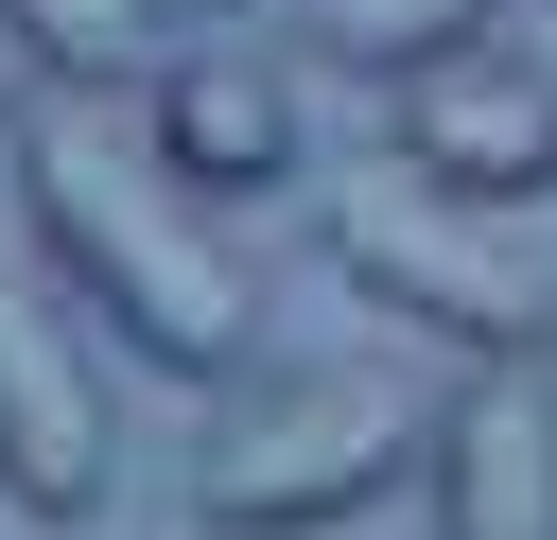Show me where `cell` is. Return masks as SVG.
<instances>
[{
    "label": "cell",
    "instance_id": "cell-1",
    "mask_svg": "<svg viewBox=\"0 0 557 540\" xmlns=\"http://www.w3.org/2000/svg\"><path fill=\"white\" fill-rule=\"evenodd\" d=\"M17 209H35L52 296H87V314L122 331V366H174V383H226V366H244L261 296H244V261H226L209 192H174V174H157V139L122 157L104 122H35Z\"/></svg>",
    "mask_w": 557,
    "mask_h": 540
},
{
    "label": "cell",
    "instance_id": "cell-2",
    "mask_svg": "<svg viewBox=\"0 0 557 540\" xmlns=\"http://www.w3.org/2000/svg\"><path fill=\"white\" fill-rule=\"evenodd\" d=\"M418 418H435V401H418L400 366H261V383L191 435V523H209V540H313V523H348V505L400 488Z\"/></svg>",
    "mask_w": 557,
    "mask_h": 540
},
{
    "label": "cell",
    "instance_id": "cell-3",
    "mask_svg": "<svg viewBox=\"0 0 557 540\" xmlns=\"http://www.w3.org/2000/svg\"><path fill=\"white\" fill-rule=\"evenodd\" d=\"M331 279L383 296V314H400L418 348H453V366L557 348V296H540V261H522V226L470 209V192H435V174H400V157H366V174L331 192Z\"/></svg>",
    "mask_w": 557,
    "mask_h": 540
},
{
    "label": "cell",
    "instance_id": "cell-4",
    "mask_svg": "<svg viewBox=\"0 0 557 540\" xmlns=\"http://www.w3.org/2000/svg\"><path fill=\"white\" fill-rule=\"evenodd\" d=\"M418 505L435 540H557V366H453L418 418Z\"/></svg>",
    "mask_w": 557,
    "mask_h": 540
},
{
    "label": "cell",
    "instance_id": "cell-5",
    "mask_svg": "<svg viewBox=\"0 0 557 540\" xmlns=\"http://www.w3.org/2000/svg\"><path fill=\"white\" fill-rule=\"evenodd\" d=\"M139 139H157V174H174V192H209V209H244V192H296V174H313V122H296V87H278L244 35L157 52Z\"/></svg>",
    "mask_w": 557,
    "mask_h": 540
},
{
    "label": "cell",
    "instance_id": "cell-6",
    "mask_svg": "<svg viewBox=\"0 0 557 540\" xmlns=\"http://www.w3.org/2000/svg\"><path fill=\"white\" fill-rule=\"evenodd\" d=\"M400 174H435V192H470V209H540L557 192V87L487 35V52H435V70H400V139H383Z\"/></svg>",
    "mask_w": 557,
    "mask_h": 540
},
{
    "label": "cell",
    "instance_id": "cell-7",
    "mask_svg": "<svg viewBox=\"0 0 557 540\" xmlns=\"http://www.w3.org/2000/svg\"><path fill=\"white\" fill-rule=\"evenodd\" d=\"M0 505L17 523H87L104 505V383L52 314V279L0 261Z\"/></svg>",
    "mask_w": 557,
    "mask_h": 540
},
{
    "label": "cell",
    "instance_id": "cell-8",
    "mask_svg": "<svg viewBox=\"0 0 557 540\" xmlns=\"http://www.w3.org/2000/svg\"><path fill=\"white\" fill-rule=\"evenodd\" d=\"M505 35V0H313V52L331 70H435V52H487Z\"/></svg>",
    "mask_w": 557,
    "mask_h": 540
},
{
    "label": "cell",
    "instance_id": "cell-9",
    "mask_svg": "<svg viewBox=\"0 0 557 540\" xmlns=\"http://www.w3.org/2000/svg\"><path fill=\"white\" fill-rule=\"evenodd\" d=\"M0 17H17V52H35L52 87H122V70L174 35L157 0H0Z\"/></svg>",
    "mask_w": 557,
    "mask_h": 540
},
{
    "label": "cell",
    "instance_id": "cell-10",
    "mask_svg": "<svg viewBox=\"0 0 557 540\" xmlns=\"http://www.w3.org/2000/svg\"><path fill=\"white\" fill-rule=\"evenodd\" d=\"M505 52H522V70L557 87V0H505Z\"/></svg>",
    "mask_w": 557,
    "mask_h": 540
},
{
    "label": "cell",
    "instance_id": "cell-11",
    "mask_svg": "<svg viewBox=\"0 0 557 540\" xmlns=\"http://www.w3.org/2000/svg\"><path fill=\"white\" fill-rule=\"evenodd\" d=\"M35 87H52V70H35V52H17V17H0V122H17Z\"/></svg>",
    "mask_w": 557,
    "mask_h": 540
},
{
    "label": "cell",
    "instance_id": "cell-12",
    "mask_svg": "<svg viewBox=\"0 0 557 540\" xmlns=\"http://www.w3.org/2000/svg\"><path fill=\"white\" fill-rule=\"evenodd\" d=\"M157 17H244V0H157Z\"/></svg>",
    "mask_w": 557,
    "mask_h": 540
}]
</instances>
